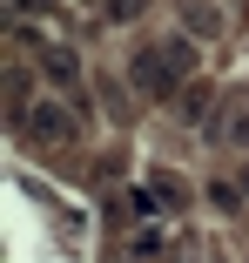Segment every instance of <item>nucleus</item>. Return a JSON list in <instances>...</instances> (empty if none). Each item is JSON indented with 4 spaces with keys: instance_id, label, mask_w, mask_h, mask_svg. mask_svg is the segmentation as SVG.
Instances as JSON below:
<instances>
[{
    "instance_id": "f257e3e1",
    "label": "nucleus",
    "mask_w": 249,
    "mask_h": 263,
    "mask_svg": "<svg viewBox=\"0 0 249 263\" xmlns=\"http://www.w3.org/2000/svg\"><path fill=\"white\" fill-rule=\"evenodd\" d=\"M27 135H34L40 148L74 142V108H61V101H34V108H27Z\"/></svg>"
},
{
    "instance_id": "f03ea898",
    "label": "nucleus",
    "mask_w": 249,
    "mask_h": 263,
    "mask_svg": "<svg viewBox=\"0 0 249 263\" xmlns=\"http://www.w3.org/2000/svg\"><path fill=\"white\" fill-rule=\"evenodd\" d=\"M222 148H249V108H222V122L209 128Z\"/></svg>"
},
{
    "instance_id": "7ed1b4c3",
    "label": "nucleus",
    "mask_w": 249,
    "mask_h": 263,
    "mask_svg": "<svg viewBox=\"0 0 249 263\" xmlns=\"http://www.w3.org/2000/svg\"><path fill=\"white\" fill-rule=\"evenodd\" d=\"M135 74H141L148 95H169V88H175V74L162 68V54H135Z\"/></svg>"
},
{
    "instance_id": "20e7f679",
    "label": "nucleus",
    "mask_w": 249,
    "mask_h": 263,
    "mask_svg": "<svg viewBox=\"0 0 249 263\" xmlns=\"http://www.w3.org/2000/svg\"><path fill=\"white\" fill-rule=\"evenodd\" d=\"M40 68L54 74V81H81V68H74V54H68V47H47V54H40Z\"/></svg>"
}]
</instances>
